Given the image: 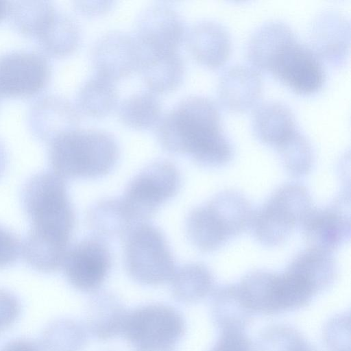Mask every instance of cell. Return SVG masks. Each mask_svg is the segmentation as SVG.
<instances>
[{
    "instance_id": "obj_19",
    "label": "cell",
    "mask_w": 351,
    "mask_h": 351,
    "mask_svg": "<svg viewBox=\"0 0 351 351\" xmlns=\"http://www.w3.org/2000/svg\"><path fill=\"white\" fill-rule=\"evenodd\" d=\"M30 127L40 138L50 141L60 134L77 128L80 117L77 109L59 97H47L32 106Z\"/></svg>"
},
{
    "instance_id": "obj_2",
    "label": "cell",
    "mask_w": 351,
    "mask_h": 351,
    "mask_svg": "<svg viewBox=\"0 0 351 351\" xmlns=\"http://www.w3.org/2000/svg\"><path fill=\"white\" fill-rule=\"evenodd\" d=\"M118 154L114 138L99 130L76 128L49 141L51 167L64 180L105 175L114 167Z\"/></svg>"
},
{
    "instance_id": "obj_20",
    "label": "cell",
    "mask_w": 351,
    "mask_h": 351,
    "mask_svg": "<svg viewBox=\"0 0 351 351\" xmlns=\"http://www.w3.org/2000/svg\"><path fill=\"white\" fill-rule=\"evenodd\" d=\"M138 69L149 91L156 94L176 89L182 82L185 66L178 51L142 50Z\"/></svg>"
},
{
    "instance_id": "obj_25",
    "label": "cell",
    "mask_w": 351,
    "mask_h": 351,
    "mask_svg": "<svg viewBox=\"0 0 351 351\" xmlns=\"http://www.w3.org/2000/svg\"><path fill=\"white\" fill-rule=\"evenodd\" d=\"M251 314L242 300L238 284L223 285L215 291L212 315L215 324L223 330H242Z\"/></svg>"
},
{
    "instance_id": "obj_29",
    "label": "cell",
    "mask_w": 351,
    "mask_h": 351,
    "mask_svg": "<svg viewBox=\"0 0 351 351\" xmlns=\"http://www.w3.org/2000/svg\"><path fill=\"white\" fill-rule=\"evenodd\" d=\"M289 174L300 178L311 171L314 163L312 145L297 128L275 146Z\"/></svg>"
},
{
    "instance_id": "obj_38",
    "label": "cell",
    "mask_w": 351,
    "mask_h": 351,
    "mask_svg": "<svg viewBox=\"0 0 351 351\" xmlns=\"http://www.w3.org/2000/svg\"><path fill=\"white\" fill-rule=\"evenodd\" d=\"M112 1H78L75 2L77 11L88 16H96L107 13L112 7Z\"/></svg>"
},
{
    "instance_id": "obj_26",
    "label": "cell",
    "mask_w": 351,
    "mask_h": 351,
    "mask_svg": "<svg viewBox=\"0 0 351 351\" xmlns=\"http://www.w3.org/2000/svg\"><path fill=\"white\" fill-rule=\"evenodd\" d=\"M171 281L173 297L184 303L203 299L212 291L214 284L211 271L201 263L185 265L176 270Z\"/></svg>"
},
{
    "instance_id": "obj_27",
    "label": "cell",
    "mask_w": 351,
    "mask_h": 351,
    "mask_svg": "<svg viewBox=\"0 0 351 351\" xmlns=\"http://www.w3.org/2000/svg\"><path fill=\"white\" fill-rule=\"evenodd\" d=\"M80 38V30L75 23L57 12L36 38L42 49L53 57L71 54L77 48Z\"/></svg>"
},
{
    "instance_id": "obj_42",
    "label": "cell",
    "mask_w": 351,
    "mask_h": 351,
    "mask_svg": "<svg viewBox=\"0 0 351 351\" xmlns=\"http://www.w3.org/2000/svg\"><path fill=\"white\" fill-rule=\"evenodd\" d=\"M142 351H173V350H172V348H170V349H159V350H142Z\"/></svg>"
},
{
    "instance_id": "obj_36",
    "label": "cell",
    "mask_w": 351,
    "mask_h": 351,
    "mask_svg": "<svg viewBox=\"0 0 351 351\" xmlns=\"http://www.w3.org/2000/svg\"><path fill=\"white\" fill-rule=\"evenodd\" d=\"M21 305L11 292L0 289V332L9 328L18 319Z\"/></svg>"
},
{
    "instance_id": "obj_8",
    "label": "cell",
    "mask_w": 351,
    "mask_h": 351,
    "mask_svg": "<svg viewBox=\"0 0 351 351\" xmlns=\"http://www.w3.org/2000/svg\"><path fill=\"white\" fill-rule=\"evenodd\" d=\"M180 176L176 167L167 161L147 167L129 184L121 200L130 222L151 217L160 205L177 192Z\"/></svg>"
},
{
    "instance_id": "obj_15",
    "label": "cell",
    "mask_w": 351,
    "mask_h": 351,
    "mask_svg": "<svg viewBox=\"0 0 351 351\" xmlns=\"http://www.w3.org/2000/svg\"><path fill=\"white\" fill-rule=\"evenodd\" d=\"M350 21L332 8L317 13L309 28L310 48L322 60L342 66L347 60L350 43Z\"/></svg>"
},
{
    "instance_id": "obj_6",
    "label": "cell",
    "mask_w": 351,
    "mask_h": 351,
    "mask_svg": "<svg viewBox=\"0 0 351 351\" xmlns=\"http://www.w3.org/2000/svg\"><path fill=\"white\" fill-rule=\"evenodd\" d=\"M125 258L130 276L143 285H156L171 280L176 270L163 234L147 223L138 225L129 232Z\"/></svg>"
},
{
    "instance_id": "obj_4",
    "label": "cell",
    "mask_w": 351,
    "mask_h": 351,
    "mask_svg": "<svg viewBox=\"0 0 351 351\" xmlns=\"http://www.w3.org/2000/svg\"><path fill=\"white\" fill-rule=\"evenodd\" d=\"M21 200L31 222L29 230L44 237L69 241L75 215L63 178L53 171L32 176L23 186Z\"/></svg>"
},
{
    "instance_id": "obj_37",
    "label": "cell",
    "mask_w": 351,
    "mask_h": 351,
    "mask_svg": "<svg viewBox=\"0 0 351 351\" xmlns=\"http://www.w3.org/2000/svg\"><path fill=\"white\" fill-rule=\"evenodd\" d=\"M210 351H252L251 345L241 330H226Z\"/></svg>"
},
{
    "instance_id": "obj_31",
    "label": "cell",
    "mask_w": 351,
    "mask_h": 351,
    "mask_svg": "<svg viewBox=\"0 0 351 351\" xmlns=\"http://www.w3.org/2000/svg\"><path fill=\"white\" fill-rule=\"evenodd\" d=\"M85 329L73 319L56 320L43 332L41 349L45 351H81L87 342Z\"/></svg>"
},
{
    "instance_id": "obj_32",
    "label": "cell",
    "mask_w": 351,
    "mask_h": 351,
    "mask_svg": "<svg viewBox=\"0 0 351 351\" xmlns=\"http://www.w3.org/2000/svg\"><path fill=\"white\" fill-rule=\"evenodd\" d=\"M91 226L104 234H121L131 223L126 217L121 200H106L97 204L88 216Z\"/></svg>"
},
{
    "instance_id": "obj_11",
    "label": "cell",
    "mask_w": 351,
    "mask_h": 351,
    "mask_svg": "<svg viewBox=\"0 0 351 351\" xmlns=\"http://www.w3.org/2000/svg\"><path fill=\"white\" fill-rule=\"evenodd\" d=\"M269 72L293 91L309 95L326 80L322 60L310 47L295 40L278 55Z\"/></svg>"
},
{
    "instance_id": "obj_1",
    "label": "cell",
    "mask_w": 351,
    "mask_h": 351,
    "mask_svg": "<svg viewBox=\"0 0 351 351\" xmlns=\"http://www.w3.org/2000/svg\"><path fill=\"white\" fill-rule=\"evenodd\" d=\"M157 136L165 149L187 154L204 167H223L234 156L233 145L221 125L219 108L205 96L186 97L162 116Z\"/></svg>"
},
{
    "instance_id": "obj_40",
    "label": "cell",
    "mask_w": 351,
    "mask_h": 351,
    "mask_svg": "<svg viewBox=\"0 0 351 351\" xmlns=\"http://www.w3.org/2000/svg\"><path fill=\"white\" fill-rule=\"evenodd\" d=\"M7 163V156L5 150L3 145L0 143V178L3 174Z\"/></svg>"
},
{
    "instance_id": "obj_24",
    "label": "cell",
    "mask_w": 351,
    "mask_h": 351,
    "mask_svg": "<svg viewBox=\"0 0 351 351\" xmlns=\"http://www.w3.org/2000/svg\"><path fill=\"white\" fill-rule=\"evenodd\" d=\"M117 100L114 82L97 74L82 84L76 97L77 109L95 118L109 114L116 107Z\"/></svg>"
},
{
    "instance_id": "obj_28",
    "label": "cell",
    "mask_w": 351,
    "mask_h": 351,
    "mask_svg": "<svg viewBox=\"0 0 351 351\" xmlns=\"http://www.w3.org/2000/svg\"><path fill=\"white\" fill-rule=\"evenodd\" d=\"M118 110L121 121L136 130L150 129L158 125L162 117L160 101L151 91L130 95L120 104Z\"/></svg>"
},
{
    "instance_id": "obj_21",
    "label": "cell",
    "mask_w": 351,
    "mask_h": 351,
    "mask_svg": "<svg viewBox=\"0 0 351 351\" xmlns=\"http://www.w3.org/2000/svg\"><path fill=\"white\" fill-rule=\"evenodd\" d=\"M128 311L122 302L110 292L95 293L88 302L86 329L91 335L101 341L121 335Z\"/></svg>"
},
{
    "instance_id": "obj_33",
    "label": "cell",
    "mask_w": 351,
    "mask_h": 351,
    "mask_svg": "<svg viewBox=\"0 0 351 351\" xmlns=\"http://www.w3.org/2000/svg\"><path fill=\"white\" fill-rule=\"evenodd\" d=\"M263 351H317L295 330L274 328L263 337Z\"/></svg>"
},
{
    "instance_id": "obj_14",
    "label": "cell",
    "mask_w": 351,
    "mask_h": 351,
    "mask_svg": "<svg viewBox=\"0 0 351 351\" xmlns=\"http://www.w3.org/2000/svg\"><path fill=\"white\" fill-rule=\"evenodd\" d=\"M141 58L142 49L136 37L118 31L101 36L91 52L96 74L113 82L138 69Z\"/></svg>"
},
{
    "instance_id": "obj_10",
    "label": "cell",
    "mask_w": 351,
    "mask_h": 351,
    "mask_svg": "<svg viewBox=\"0 0 351 351\" xmlns=\"http://www.w3.org/2000/svg\"><path fill=\"white\" fill-rule=\"evenodd\" d=\"M345 195L328 206L309 210L300 224L308 247L332 252L350 239V199Z\"/></svg>"
},
{
    "instance_id": "obj_5",
    "label": "cell",
    "mask_w": 351,
    "mask_h": 351,
    "mask_svg": "<svg viewBox=\"0 0 351 351\" xmlns=\"http://www.w3.org/2000/svg\"><path fill=\"white\" fill-rule=\"evenodd\" d=\"M311 207V196L305 186L298 182L286 183L254 210L250 225L253 234L265 246L279 245L300 226Z\"/></svg>"
},
{
    "instance_id": "obj_41",
    "label": "cell",
    "mask_w": 351,
    "mask_h": 351,
    "mask_svg": "<svg viewBox=\"0 0 351 351\" xmlns=\"http://www.w3.org/2000/svg\"><path fill=\"white\" fill-rule=\"evenodd\" d=\"M9 2L0 1V21L8 14Z\"/></svg>"
},
{
    "instance_id": "obj_12",
    "label": "cell",
    "mask_w": 351,
    "mask_h": 351,
    "mask_svg": "<svg viewBox=\"0 0 351 351\" xmlns=\"http://www.w3.org/2000/svg\"><path fill=\"white\" fill-rule=\"evenodd\" d=\"M136 35L143 51H178L186 36L182 18L172 7L152 5L143 11L136 21Z\"/></svg>"
},
{
    "instance_id": "obj_35",
    "label": "cell",
    "mask_w": 351,
    "mask_h": 351,
    "mask_svg": "<svg viewBox=\"0 0 351 351\" xmlns=\"http://www.w3.org/2000/svg\"><path fill=\"white\" fill-rule=\"evenodd\" d=\"M21 254V243L11 231L0 225V269L14 264Z\"/></svg>"
},
{
    "instance_id": "obj_13",
    "label": "cell",
    "mask_w": 351,
    "mask_h": 351,
    "mask_svg": "<svg viewBox=\"0 0 351 351\" xmlns=\"http://www.w3.org/2000/svg\"><path fill=\"white\" fill-rule=\"evenodd\" d=\"M63 268L68 282L75 289L94 291L104 281L111 266L106 245L97 239H86L67 251Z\"/></svg>"
},
{
    "instance_id": "obj_16",
    "label": "cell",
    "mask_w": 351,
    "mask_h": 351,
    "mask_svg": "<svg viewBox=\"0 0 351 351\" xmlns=\"http://www.w3.org/2000/svg\"><path fill=\"white\" fill-rule=\"evenodd\" d=\"M185 40L193 58L203 66L216 69L223 65L231 50V38L221 23L204 20L187 31Z\"/></svg>"
},
{
    "instance_id": "obj_39",
    "label": "cell",
    "mask_w": 351,
    "mask_h": 351,
    "mask_svg": "<svg viewBox=\"0 0 351 351\" xmlns=\"http://www.w3.org/2000/svg\"><path fill=\"white\" fill-rule=\"evenodd\" d=\"M0 351H42V349L32 340L17 339L7 343Z\"/></svg>"
},
{
    "instance_id": "obj_9",
    "label": "cell",
    "mask_w": 351,
    "mask_h": 351,
    "mask_svg": "<svg viewBox=\"0 0 351 351\" xmlns=\"http://www.w3.org/2000/svg\"><path fill=\"white\" fill-rule=\"evenodd\" d=\"M51 69L36 52L18 51L0 56V95L24 97L37 94L47 84Z\"/></svg>"
},
{
    "instance_id": "obj_3",
    "label": "cell",
    "mask_w": 351,
    "mask_h": 351,
    "mask_svg": "<svg viewBox=\"0 0 351 351\" xmlns=\"http://www.w3.org/2000/svg\"><path fill=\"white\" fill-rule=\"evenodd\" d=\"M253 213L244 195L222 191L191 212L186 222L189 237L199 250L215 251L250 228Z\"/></svg>"
},
{
    "instance_id": "obj_7",
    "label": "cell",
    "mask_w": 351,
    "mask_h": 351,
    "mask_svg": "<svg viewBox=\"0 0 351 351\" xmlns=\"http://www.w3.org/2000/svg\"><path fill=\"white\" fill-rule=\"evenodd\" d=\"M184 330V320L176 309L152 304L128 311L121 335L136 351L170 349Z\"/></svg>"
},
{
    "instance_id": "obj_30",
    "label": "cell",
    "mask_w": 351,
    "mask_h": 351,
    "mask_svg": "<svg viewBox=\"0 0 351 351\" xmlns=\"http://www.w3.org/2000/svg\"><path fill=\"white\" fill-rule=\"evenodd\" d=\"M56 12L49 1L9 2L8 14L14 27L23 34L36 38L49 23Z\"/></svg>"
},
{
    "instance_id": "obj_23",
    "label": "cell",
    "mask_w": 351,
    "mask_h": 351,
    "mask_svg": "<svg viewBox=\"0 0 351 351\" xmlns=\"http://www.w3.org/2000/svg\"><path fill=\"white\" fill-rule=\"evenodd\" d=\"M252 128L261 141L275 147L296 127L294 115L287 105L267 101L255 109Z\"/></svg>"
},
{
    "instance_id": "obj_18",
    "label": "cell",
    "mask_w": 351,
    "mask_h": 351,
    "mask_svg": "<svg viewBox=\"0 0 351 351\" xmlns=\"http://www.w3.org/2000/svg\"><path fill=\"white\" fill-rule=\"evenodd\" d=\"M296 40L294 32L280 20L267 21L251 34L246 45L247 60L254 69L269 71L281 51Z\"/></svg>"
},
{
    "instance_id": "obj_17",
    "label": "cell",
    "mask_w": 351,
    "mask_h": 351,
    "mask_svg": "<svg viewBox=\"0 0 351 351\" xmlns=\"http://www.w3.org/2000/svg\"><path fill=\"white\" fill-rule=\"evenodd\" d=\"M262 80L252 66L234 64L221 75L217 95L221 104L227 109L240 112L251 108L262 93Z\"/></svg>"
},
{
    "instance_id": "obj_22",
    "label": "cell",
    "mask_w": 351,
    "mask_h": 351,
    "mask_svg": "<svg viewBox=\"0 0 351 351\" xmlns=\"http://www.w3.org/2000/svg\"><path fill=\"white\" fill-rule=\"evenodd\" d=\"M316 293L329 287L337 274L332 252L308 247L291 261L287 269Z\"/></svg>"
},
{
    "instance_id": "obj_34",
    "label": "cell",
    "mask_w": 351,
    "mask_h": 351,
    "mask_svg": "<svg viewBox=\"0 0 351 351\" xmlns=\"http://www.w3.org/2000/svg\"><path fill=\"white\" fill-rule=\"evenodd\" d=\"M346 317L334 318L326 328V341L332 351H350V324Z\"/></svg>"
}]
</instances>
